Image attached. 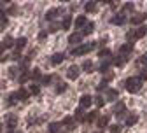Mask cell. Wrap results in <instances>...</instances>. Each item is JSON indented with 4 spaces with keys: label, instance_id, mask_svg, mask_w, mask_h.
I'll use <instances>...</instances> for the list:
<instances>
[{
    "label": "cell",
    "instance_id": "obj_1",
    "mask_svg": "<svg viewBox=\"0 0 147 133\" xmlns=\"http://www.w3.org/2000/svg\"><path fill=\"white\" fill-rule=\"evenodd\" d=\"M124 88L130 91V93H137V91H140V88H142V81H140L138 77H130V79H126Z\"/></svg>",
    "mask_w": 147,
    "mask_h": 133
},
{
    "label": "cell",
    "instance_id": "obj_2",
    "mask_svg": "<svg viewBox=\"0 0 147 133\" xmlns=\"http://www.w3.org/2000/svg\"><path fill=\"white\" fill-rule=\"evenodd\" d=\"M95 42H91V44H81L79 47H76V49H74L72 51V54L74 56H81V54H86V53H89L91 49H95Z\"/></svg>",
    "mask_w": 147,
    "mask_h": 133
},
{
    "label": "cell",
    "instance_id": "obj_3",
    "mask_svg": "<svg viewBox=\"0 0 147 133\" xmlns=\"http://www.w3.org/2000/svg\"><path fill=\"white\" fill-rule=\"evenodd\" d=\"M145 20H147V14H145V12H137V14H133V16L130 18V23H131V25L140 26Z\"/></svg>",
    "mask_w": 147,
    "mask_h": 133
},
{
    "label": "cell",
    "instance_id": "obj_4",
    "mask_svg": "<svg viewBox=\"0 0 147 133\" xmlns=\"http://www.w3.org/2000/svg\"><path fill=\"white\" fill-rule=\"evenodd\" d=\"M110 23H112V25H117V26H123V25L126 23V16H124V12L114 14L112 18H110Z\"/></svg>",
    "mask_w": 147,
    "mask_h": 133
},
{
    "label": "cell",
    "instance_id": "obj_5",
    "mask_svg": "<svg viewBox=\"0 0 147 133\" xmlns=\"http://www.w3.org/2000/svg\"><path fill=\"white\" fill-rule=\"evenodd\" d=\"M79 74H81V67L72 65V67H68V70H67V77L74 81V79H77V77H79Z\"/></svg>",
    "mask_w": 147,
    "mask_h": 133
},
{
    "label": "cell",
    "instance_id": "obj_6",
    "mask_svg": "<svg viewBox=\"0 0 147 133\" xmlns=\"http://www.w3.org/2000/svg\"><path fill=\"white\" fill-rule=\"evenodd\" d=\"M114 114L117 117H123V116H126V105L123 103V102H117L116 105H114Z\"/></svg>",
    "mask_w": 147,
    "mask_h": 133
},
{
    "label": "cell",
    "instance_id": "obj_7",
    "mask_svg": "<svg viewBox=\"0 0 147 133\" xmlns=\"http://www.w3.org/2000/svg\"><path fill=\"white\" fill-rule=\"evenodd\" d=\"M131 51H133V44H131V42H126V44H123V46L119 47V53H121V56L124 54L126 58H128V54H130Z\"/></svg>",
    "mask_w": 147,
    "mask_h": 133
},
{
    "label": "cell",
    "instance_id": "obj_8",
    "mask_svg": "<svg viewBox=\"0 0 147 133\" xmlns=\"http://www.w3.org/2000/svg\"><path fill=\"white\" fill-rule=\"evenodd\" d=\"M145 33H147V28H145V26H138L135 32H131V39H135V41H137V39H142Z\"/></svg>",
    "mask_w": 147,
    "mask_h": 133
},
{
    "label": "cell",
    "instance_id": "obj_9",
    "mask_svg": "<svg viewBox=\"0 0 147 133\" xmlns=\"http://www.w3.org/2000/svg\"><path fill=\"white\" fill-rule=\"evenodd\" d=\"M91 103H93V98H91L89 95H84V97H81L79 107H82V109H88V107H91Z\"/></svg>",
    "mask_w": 147,
    "mask_h": 133
},
{
    "label": "cell",
    "instance_id": "obj_10",
    "mask_svg": "<svg viewBox=\"0 0 147 133\" xmlns=\"http://www.w3.org/2000/svg\"><path fill=\"white\" fill-rule=\"evenodd\" d=\"M86 23H88L86 16H77V18H76V21H74V25H76V28H77L79 32H81V28L86 26Z\"/></svg>",
    "mask_w": 147,
    "mask_h": 133
},
{
    "label": "cell",
    "instance_id": "obj_11",
    "mask_svg": "<svg viewBox=\"0 0 147 133\" xmlns=\"http://www.w3.org/2000/svg\"><path fill=\"white\" fill-rule=\"evenodd\" d=\"M12 46H14V39H12V37H5L4 42L0 44V51H5V49H9Z\"/></svg>",
    "mask_w": 147,
    "mask_h": 133
},
{
    "label": "cell",
    "instance_id": "obj_12",
    "mask_svg": "<svg viewBox=\"0 0 147 133\" xmlns=\"http://www.w3.org/2000/svg\"><path fill=\"white\" fill-rule=\"evenodd\" d=\"M16 95H18V100L25 102V100H28V97H30V91H28L26 88H21L20 91H16Z\"/></svg>",
    "mask_w": 147,
    "mask_h": 133
},
{
    "label": "cell",
    "instance_id": "obj_13",
    "mask_svg": "<svg viewBox=\"0 0 147 133\" xmlns=\"http://www.w3.org/2000/svg\"><path fill=\"white\" fill-rule=\"evenodd\" d=\"M61 124H63L67 130H70V131H72V130H76V119H74V117H65Z\"/></svg>",
    "mask_w": 147,
    "mask_h": 133
},
{
    "label": "cell",
    "instance_id": "obj_14",
    "mask_svg": "<svg viewBox=\"0 0 147 133\" xmlns=\"http://www.w3.org/2000/svg\"><path fill=\"white\" fill-rule=\"evenodd\" d=\"M110 65H112V58H103V60H102V63H100V68H98V70L105 74V72L109 70V67H110Z\"/></svg>",
    "mask_w": 147,
    "mask_h": 133
},
{
    "label": "cell",
    "instance_id": "obj_15",
    "mask_svg": "<svg viewBox=\"0 0 147 133\" xmlns=\"http://www.w3.org/2000/svg\"><path fill=\"white\" fill-rule=\"evenodd\" d=\"M82 41V33L81 32H76V33H72L70 37H68V42L70 44H79Z\"/></svg>",
    "mask_w": 147,
    "mask_h": 133
},
{
    "label": "cell",
    "instance_id": "obj_16",
    "mask_svg": "<svg viewBox=\"0 0 147 133\" xmlns=\"http://www.w3.org/2000/svg\"><path fill=\"white\" fill-rule=\"evenodd\" d=\"M63 60H65V54H61V53H56V54L51 56V63L53 65H60Z\"/></svg>",
    "mask_w": 147,
    "mask_h": 133
},
{
    "label": "cell",
    "instance_id": "obj_17",
    "mask_svg": "<svg viewBox=\"0 0 147 133\" xmlns=\"http://www.w3.org/2000/svg\"><path fill=\"white\" fill-rule=\"evenodd\" d=\"M96 117H98V112H96V110H91L89 114H86V117H84V123L91 124V123H93V121H95Z\"/></svg>",
    "mask_w": 147,
    "mask_h": 133
},
{
    "label": "cell",
    "instance_id": "obj_18",
    "mask_svg": "<svg viewBox=\"0 0 147 133\" xmlns=\"http://www.w3.org/2000/svg\"><path fill=\"white\" fill-rule=\"evenodd\" d=\"M14 128H16V116H9V117H7V131L12 133Z\"/></svg>",
    "mask_w": 147,
    "mask_h": 133
},
{
    "label": "cell",
    "instance_id": "obj_19",
    "mask_svg": "<svg viewBox=\"0 0 147 133\" xmlns=\"http://www.w3.org/2000/svg\"><path fill=\"white\" fill-rule=\"evenodd\" d=\"M14 46H16V51L18 53H20L25 46H26V39H25V37H20V39H16V42H14Z\"/></svg>",
    "mask_w": 147,
    "mask_h": 133
},
{
    "label": "cell",
    "instance_id": "obj_20",
    "mask_svg": "<svg viewBox=\"0 0 147 133\" xmlns=\"http://www.w3.org/2000/svg\"><path fill=\"white\" fill-rule=\"evenodd\" d=\"M60 12H61V9H51V11H47L46 20H47V21H53V20H54V18H56Z\"/></svg>",
    "mask_w": 147,
    "mask_h": 133
},
{
    "label": "cell",
    "instance_id": "obj_21",
    "mask_svg": "<svg viewBox=\"0 0 147 133\" xmlns=\"http://www.w3.org/2000/svg\"><path fill=\"white\" fill-rule=\"evenodd\" d=\"M109 121H110L109 116H102V117H98L96 126H98V128H105V126H109Z\"/></svg>",
    "mask_w": 147,
    "mask_h": 133
},
{
    "label": "cell",
    "instance_id": "obj_22",
    "mask_svg": "<svg viewBox=\"0 0 147 133\" xmlns=\"http://www.w3.org/2000/svg\"><path fill=\"white\" fill-rule=\"evenodd\" d=\"M84 117H86L84 109H82V107H79V109L76 110V116H74V119H76V123H77V121H84Z\"/></svg>",
    "mask_w": 147,
    "mask_h": 133
},
{
    "label": "cell",
    "instance_id": "obj_23",
    "mask_svg": "<svg viewBox=\"0 0 147 133\" xmlns=\"http://www.w3.org/2000/svg\"><path fill=\"white\" fill-rule=\"evenodd\" d=\"M70 26H72V16H70V14H67V16L63 18V23H61V28H63V30H68Z\"/></svg>",
    "mask_w": 147,
    "mask_h": 133
},
{
    "label": "cell",
    "instance_id": "obj_24",
    "mask_svg": "<svg viewBox=\"0 0 147 133\" xmlns=\"http://www.w3.org/2000/svg\"><path fill=\"white\" fill-rule=\"evenodd\" d=\"M126 61H128V58H126V56H117V58H114V60H112V63H114L116 67H123Z\"/></svg>",
    "mask_w": 147,
    "mask_h": 133
},
{
    "label": "cell",
    "instance_id": "obj_25",
    "mask_svg": "<svg viewBox=\"0 0 147 133\" xmlns=\"http://www.w3.org/2000/svg\"><path fill=\"white\" fill-rule=\"evenodd\" d=\"M137 121H138V116H137V114H130V116L126 117V126H133Z\"/></svg>",
    "mask_w": 147,
    "mask_h": 133
},
{
    "label": "cell",
    "instance_id": "obj_26",
    "mask_svg": "<svg viewBox=\"0 0 147 133\" xmlns=\"http://www.w3.org/2000/svg\"><path fill=\"white\" fill-rule=\"evenodd\" d=\"M109 102H114L117 98V91L116 89H107V97H105Z\"/></svg>",
    "mask_w": 147,
    "mask_h": 133
},
{
    "label": "cell",
    "instance_id": "obj_27",
    "mask_svg": "<svg viewBox=\"0 0 147 133\" xmlns=\"http://www.w3.org/2000/svg\"><path fill=\"white\" fill-rule=\"evenodd\" d=\"M93 28H95V25L88 21V23H86V26H84V28H82V32H81V33H82V37H84V35H89L91 32H93Z\"/></svg>",
    "mask_w": 147,
    "mask_h": 133
},
{
    "label": "cell",
    "instance_id": "obj_28",
    "mask_svg": "<svg viewBox=\"0 0 147 133\" xmlns=\"http://www.w3.org/2000/svg\"><path fill=\"white\" fill-rule=\"evenodd\" d=\"M84 9H86V12H95L96 11V4L95 2H86L84 4Z\"/></svg>",
    "mask_w": 147,
    "mask_h": 133
},
{
    "label": "cell",
    "instance_id": "obj_29",
    "mask_svg": "<svg viewBox=\"0 0 147 133\" xmlns=\"http://www.w3.org/2000/svg\"><path fill=\"white\" fill-rule=\"evenodd\" d=\"M82 70L88 72V74H91V72H93V63H91L89 60H86V61L82 63Z\"/></svg>",
    "mask_w": 147,
    "mask_h": 133
},
{
    "label": "cell",
    "instance_id": "obj_30",
    "mask_svg": "<svg viewBox=\"0 0 147 133\" xmlns=\"http://www.w3.org/2000/svg\"><path fill=\"white\" fill-rule=\"evenodd\" d=\"M98 56L103 60V58H112V53H110V49H102L100 53H98Z\"/></svg>",
    "mask_w": 147,
    "mask_h": 133
},
{
    "label": "cell",
    "instance_id": "obj_31",
    "mask_svg": "<svg viewBox=\"0 0 147 133\" xmlns=\"http://www.w3.org/2000/svg\"><path fill=\"white\" fill-rule=\"evenodd\" d=\"M60 131V123H51L49 124V133H58Z\"/></svg>",
    "mask_w": 147,
    "mask_h": 133
},
{
    "label": "cell",
    "instance_id": "obj_32",
    "mask_svg": "<svg viewBox=\"0 0 147 133\" xmlns=\"http://www.w3.org/2000/svg\"><path fill=\"white\" fill-rule=\"evenodd\" d=\"M16 102H18V95H16V93H11L9 98H7V103H9V105H14Z\"/></svg>",
    "mask_w": 147,
    "mask_h": 133
},
{
    "label": "cell",
    "instance_id": "obj_33",
    "mask_svg": "<svg viewBox=\"0 0 147 133\" xmlns=\"http://www.w3.org/2000/svg\"><path fill=\"white\" fill-rule=\"evenodd\" d=\"M28 91H30L32 95H39V93H40V88H39V84H32Z\"/></svg>",
    "mask_w": 147,
    "mask_h": 133
},
{
    "label": "cell",
    "instance_id": "obj_34",
    "mask_svg": "<svg viewBox=\"0 0 147 133\" xmlns=\"http://www.w3.org/2000/svg\"><path fill=\"white\" fill-rule=\"evenodd\" d=\"M30 79V74H28V70H23V74H21V77H20V82L23 84V82H26Z\"/></svg>",
    "mask_w": 147,
    "mask_h": 133
},
{
    "label": "cell",
    "instance_id": "obj_35",
    "mask_svg": "<svg viewBox=\"0 0 147 133\" xmlns=\"http://www.w3.org/2000/svg\"><path fill=\"white\" fill-rule=\"evenodd\" d=\"M30 77H32L33 81H39V79H40V70H39V68H37V70H33Z\"/></svg>",
    "mask_w": 147,
    "mask_h": 133
},
{
    "label": "cell",
    "instance_id": "obj_36",
    "mask_svg": "<svg viewBox=\"0 0 147 133\" xmlns=\"http://www.w3.org/2000/svg\"><path fill=\"white\" fill-rule=\"evenodd\" d=\"M51 81H53L51 75H44V77H42V84H44V86H49V84H51Z\"/></svg>",
    "mask_w": 147,
    "mask_h": 133
},
{
    "label": "cell",
    "instance_id": "obj_37",
    "mask_svg": "<svg viewBox=\"0 0 147 133\" xmlns=\"http://www.w3.org/2000/svg\"><path fill=\"white\" fill-rule=\"evenodd\" d=\"M67 89V82H61V84H58V88H56V93H63Z\"/></svg>",
    "mask_w": 147,
    "mask_h": 133
},
{
    "label": "cell",
    "instance_id": "obj_38",
    "mask_svg": "<svg viewBox=\"0 0 147 133\" xmlns=\"http://www.w3.org/2000/svg\"><path fill=\"white\" fill-rule=\"evenodd\" d=\"M110 79H114V74H112V72H105V75H103V81H107V82H109Z\"/></svg>",
    "mask_w": 147,
    "mask_h": 133
},
{
    "label": "cell",
    "instance_id": "obj_39",
    "mask_svg": "<svg viewBox=\"0 0 147 133\" xmlns=\"http://www.w3.org/2000/svg\"><path fill=\"white\" fill-rule=\"evenodd\" d=\"M119 131H121V126H117V124L110 126V133H119Z\"/></svg>",
    "mask_w": 147,
    "mask_h": 133
},
{
    "label": "cell",
    "instance_id": "obj_40",
    "mask_svg": "<svg viewBox=\"0 0 147 133\" xmlns=\"http://www.w3.org/2000/svg\"><path fill=\"white\" fill-rule=\"evenodd\" d=\"M5 14H16V5L12 4V5H9V9L5 11Z\"/></svg>",
    "mask_w": 147,
    "mask_h": 133
},
{
    "label": "cell",
    "instance_id": "obj_41",
    "mask_svg": "<svg viewBox=\"0 0 147 133\" xmlns=\"http://www.w3.org/2000/svg\"><path fill=\"white\" fill-rule=\"evenodd\" d=\"M4 21H7V18H5V12H4V11H0V23H4Z\"/></svg>",
    "mask_w": 147,
    "mask_h": 133
},
{
    "label": "cell",
    "instance_id": "obj_42",
    "mask_svg": "<svg viewBox=\"0 0 147 133\" xmlns=\"http://www.w3.org/2000/svg\"><path fill=\"white\" fill-rule=\"evenodd\" d=\"M20 58H21V53L14 51V53H12V60H20Z\"/></svg>",
    "mask_w": 147,
    "mask_h": 133
},
{
    "label": "cell",
    "instance_id": "obj_43",
    "mask_svg": "<svg viewBox=\"0 0 147 133\" xmlns=\"http://www.w3.org/2000/svg\"><path fill=\"white\" fill-rule=\"evenodd\" d=\"M105 88H107V81H102V82L98 84V89L102 91V89H105Z\"/></svg>",
    "mask_w": 147,
    "mask_h": 133
},
{
    "label": "cell",
    "instance_id": "obj_44",
    "mask_svg": "<svg viewBox=\"0 0 147 133\" xmlns=\"http://www.w3.org/2000/svg\"><path fill=\"white\" fill-rule=\"evenodd\" d=\"M56 30H58V25H54V23H53V25L49 26V32H51V33H53V32H56Z\"/></svg>",
    "mask_w": 147,
    "mask_h": 133
},
{
    "label": "cell",
    "instance_id": "obj_45",
    "mask_svg": "<svg viewBox=\"0 0 147 133\" xmlns=\"http://www.w3.org/2000/svg\"><path fill=\"white\" fill-rule=\"evenodd\" d=\"M46 37H47V32H40V33H39V39H40V41H44Z\"/></svg>",
    "mask_w": 147,
    "mask_h": 133
},
{
    "label": "cell",
    "instance_id": "obj_46",
    "mask_svg": "<svg viewBox=\"0 0 147 133\" xmlns=\"http://www.w3.org/2000/svg\"><path fill=\"white\" fill-rule=\"evenodd\" d=\"M124 9H126V11H131V9H133V4H124Z\"/></svg>",
    "mask_w": 147,
    "mask_h": 133
},
{
    "label": "cell",
    "instance_id": "obj_47",
    "mask_svg": "<svg viewBox=\"0 0 147 133\" xmlns=\"http://www.w3.org/2000/svg\"><path fill=\"white\" fill-rule=\"evenodd\" d=\"M96 103H98V107H102V105H103V98H98Z\"/></svg>",
    "mask_w": 147,
    "mask_h": 133
},
{
    "label": "cell",
    "instance_id": "obj_48",
    "mask_svg": "<svg viewBox=\"0 0 147 133\" xmlns=\"http://www.w3.org/2000/svg\"><path fill=\"white\" fill-rule=\"evenodd\" d=\"M0 133H2V124H0Z\"/></svg>",
    "mask_w": 147,
    "mask_h": 133
},
{
    "label": "cell",
    "instance_id": "obj_49",
    "mask_svg": "<svg viewBox=\"0 0 147 133\" xmlns=\"http://www.w3.org/2000/svg\"><path fill=\"white\" fill-rule=\"evenodd\" d=\"M98 133H100V131H98Z\"/></svg>",
    "mask_w": 147,
    "mask_h": 133
}]
</instances>
